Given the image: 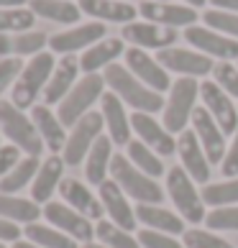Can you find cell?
Wrapping results in <instances>:
<instances>
[{"label":"cell","mask_w":238,"mask_h":248,"mask_svg":"<svg viewBox=\"0 0 238 248\" xmlns=\"http://www.w3.org/2000/svg\"><path fill=\"white\" fill-rule=\"evenodd\" d=\"M59 195H62V202H67L69 207H75L79 215H85V217H90V220H100V217H103V213H105V207H103V202H100V197H95L85 182H79V179H75V177L62 179Z\"/></svg>","instance_id":"23"},{"label":"cell","mask_w":238,"mask_h":248,"mask_svg":"<svg viewBox=\"0 0 238 248\" xmlns=\"http://www.w3.org/2000/svg\"><path fill=\"white\" fill-rule=\"evenodd\" d=\"M49 44V36L44 31H23L11 33V57H36Z\"/></svg>","instance_id":"37"},{"label":"cell","mask_w":238,"mask_h":248,"mask_svg":"<svg viewBox=\"0 0 238 248\" xmlns=\"http://www.w3.org/2000/svg\"><path fill=\"white\" fill-rule=\"evenodd\" d=\"M121 39L133 44L136 49H169L175 46V41L179 39L177 29H167V26H159V23H149V21H133V23H126L123 31H121Z\"/></svg>","instance_id":"14"},{"label":"cell","mask_w":238,"mask_h":248,"mask_svg":"<svg viewBox=\"0 0 238 248\" xmlns=\"http://www.w3.org/2000/svg\"><path fill=\"white\" fill-rule=\"evenodd\" d=\"M97 197H100V202H103L111 223H115L118 228H123V231H128V233H133L136 228H139L136 207H131V202H128L131 197L118 187L115 179H105L103 185L97 187Z\"/></svg>","instance_id":"15"},{"label":"cell","mask_w":238,"mask_h":248,"mask_svg":"<svg viewBox=\"0 0 238 248\" xmlns=\"http://www.w3.org/2000/svg\"><path fill=\"white\" fill-rule=\"evenodd\" d=\"M205 207H231L238 202V177L236 179H225V182H207L200 189Z\"/></svg>","instance_id":"35"},{"label":"cell","mask_w":238,"mask_h":248,"mask_svg":"<svg viewBox=\"0 0 238 248\" xmlns=\"http://www.w3.org/2000/svg\"><path fill=\"white\" fill-rule=\"evenodd\" d=\"M26 241H31L41 248H79L75 238H69L67 233L57 231L54 225H44V223H31L23 228Z\"/></svg>","instance_id":"33"},{"label":"cell","mask_w":238,"mask_h":248,"mask_svg":"<svg viewBox=\"0 0 238 248\" xmlns=\"http://www.w3.org/2000/svg\"><path fill=\"white\" fill-rule=\"evenodd\" d=\"M221 171H223L225 179H236L238 177V131L233 133V141H231V146H228V151H225Z\"/></svg>","instance_id":"45"},{"label":"cell","mask_w":238,"mask_h":248,"mask_svg":"<svg viewBox=\"0 0 238 248\" xmlns=\"http://www.w3.org/2000/svg\"><path fill=\"white\" fill-rule=\"evenodd\" d=\"M197 100H200V82L195 77H179L172 82L169 100L164 105V118H161L164 128L169 133L187 131V123L192 121Z\"/></svg>","instance_id":"4"},{"label":"cell","mask_w":238,"mask_h":248,"mask_svg":"<svg viewBox=\"0 0 238 248\" xmlns=\"http://www.w3.org/2000/svg\"><path fill=\"white\" fill-rule=\"evenodd\" d=\"M36 16L31 8H0V33H23L31 31Z\"/></svg>","instance_id":"38"},{"label":"cell","mask_w":238,"mask_h":248,"mask_svg":"<svg viewBox=\"0 0 238 248\" xmlns=\"http://www.w3.org/2000/svg\"><path fill=\"white\" fill-rule=\"evenodd\" d=\"M128 149V159L136 169H141L143 174H149L151 179H159V177H167V164L161 161V156L157 151H151L143 141H131L126 146Z\"/></svg>","instance_id":"32"},{"label":"cell","mask_w":238,"mask_h":248,"mask_svg":"<svg viewBox=\"0 0 238 248\" xmlns=\"http://www.w3.org/2000/svg\"><path fill=\"white\" fill-rule=\"evenodd\" d=\"M31 121L39 131L44 146L51 154L64 151V143H67V131H64V123L59 121V115H54L49 105H33L31 108Z\"/></svg>","instance_id":"26"},{"label":"cell","mask_w":238,"mask_h":248,"mask_svg":"<svg viewBox=\"0 0 238 248\" xmlns=\"http://www.w3.org/2000/svg\"><path fill=\"white\" fill-rule=\"evenodd\" d=\"M0 57H11V33H0Z\"/></svg>","instance_id":"49"},{"label":"cell","mask_w":238,"mask_h":248,"mask_svg":"<svg viewBox=\"0 0 238 248\" xmlns=\"http://www.w3.org/2000/svg\"><path fill=\"white\" fill-rule=\"evenodd\" d=\"M177 154L182 159V169L195 182L200 185H207L210 182V171H213V164H210L207 154L203 149V143L195 136V131H182L177 139Z\"/></svg>","instance_id":"20"},{"label":"cell","mask_w":238,"mask_h":248,"mask_svg":"<svg viewBox=\"0 0 238 248\" xmlns=\"http://www.w3.org/2000/svg\"><path fill=\"white\" fill-rule=\"evenodd\" d=\"M111 179H115L118 187L139 205H159V202H164V189L159 187V182L151 179L149 174H143L141 169H136L126 154L113 156Z\"/></svg>","instance_id":"3"},{"label":"cell","mask_w":238,"mask_h":248,"mask_svg":"<svg viewBox=\"0 0 238 248\" xmlns=\"http://www.w3.org/2000/svg\"><path fill=\"white\" fill-rule=\"evenodd\" d=\"M95 238L103 246H108V248H141L139 238H133L128 231L118 228L115 223H111V220H97Z\"/></svg>","instance_id":"36"},{"label":"cell","mask_w":238,"mask_h":248,"mask_svg":"<svg viewBox=\"0 0 238 248\" xmlns=\"http://www.w3.org/2000/svg\"><path fill=\"white\" fill-rule=\"evenodd\" d=\"M157 62L161 64L167 72H177L182 77H207L210 72L215 69V64L210 57L200 54L197 49H177V46H169V49H161L157 54Z\"/></svg>","instance_id":"12"},{"label":"cell","mask_w":238,"mask_h":248,"mask_svg":"<svg viewBox=\"0 0 238 248\" xmlns=\"http://www.w3.org/2000/svg\"><path fill=\"white\" fill-rule=\"evenodd\" d=\"M136 217L143 228L157 233H169V235H185L187 225L185 217L175 215L172 210L161 207V205H136Z\"/></svg>","instance_id":"27"},{"label":"cell","mask_w":238,"mask_h":248,"mask_svg":"<svg viewBox=\"0 0 238 248\" xmlns=\"http://www.w3.org/2000/svg\"><path fill=\"white\" fill-rule=\"evenodd\" d=\"M103 128H105V121H103V113H95L90 110L85 118L72 125V133L67 136V143H64V151H62V159L67 167H77L87 159L90 149L95 146V141L103 136Z\"/></svg>","instance_id":"8"},{"label":"cell","mask_w":238,"mask_h":248,"mask_svg":"<svg viewBox=\"0 0 238 248\" xmlns=\"http://www.w3.org/2000/svg\"><path fill=\"white\" fill-rule=\"evenodd\" d=\"M164 3H169V0H164Z\"/></svg>","instance_id":"55"},{"label":"cell","mask_w":238,"mask_h":248,"mask_svg":"<svg viewBox=\"0 0 238 248\" xmlns=\"http://www.w3.org/2000/svg\"><path fill=\"white\" fill-rule=\"evenodd\" d=\"M126 54V46H123V39H103L97 41L95 46H90L87 51H82L79 57V69L85 75H97L100 69H108L111 64H115L118 57Z\"/></svg>","instance_id":"28"},{"label":"cell","mask_w":238,"mask_h":248,"mask_svg":"<svg viewBox=\"0 0 238 248\" xmlns=\"http://www.w3.org/2000/svg\"><path fill=\"white\" fill-rule=\"evenodd\" d=\"M182 243L187 248H233L225 238L215 235L213 231H203V228H187L182 235Z\"/></svg>","instance_id":"41"},{"label":"cell","mask_w":238,"mask_h":248,"mask_svg":"<svg viewBox=\"0 0 238 248\" xmlns=\"http://www.w3.org/2000/svg\"><path fill=\"white\" fill-rule=\"evenodd\" d=\"M210 5L218 11H228V13H238V0H210Z\"/></svg>","instance_id":"48"},{"label":"cell","mask_w":238,"mask_h":248,"mask_svg":"<svg viewBox=\"0 0 238 248\" xmlns=\"http://www.w3.org/2000/svg\"><path fill=\"white\" fill-rule=\"evenodd\" d=\"M185 41L210 59L215 57L223 62H231V59L238 62V39H231V36L213 31L207 26H190V29H185Z\"/></svg>","instance_id":"11"},{"label":"cell","mask_w":238,"mask_h":248,"mask_svg":"<svg viewBox=\"0 0 238 248\" xmlns=\"http://www.w3.org/2000/svg\"><path fill=\"white\" fill-rule=\"evenodd\" d=\"M44 217H47V223H51L57 231L67 233L69 238H75V241L93 243L95 225L90 223V217L79 215L75 207L67 205V202H47V205H44Z\"/></svg>","instance_id":"10"},{"label":"cell","mask_w":238,"mask_h":248,"mask_svg":"<svg viewBox=\"0 0 238 248\" xmlns=\"http://www.w3.org/2000/svg\"><path fill=\"white\" fill-rule=\"evenodd\" d=\"M103 95H105V77L103 75H85L82 79H77L72 93L57 108V115L64 123V128H72L79 118H85Z\"/></svg>","instance_id":"6"},{"label":"cell","mask_w":238,"mask_h":248,"mask_svg":"<svg viewBox=\"0 0 238 248\" xmlns=\"http://www.w3.org/2000/svg\"><path fill=\"white\" fill-rule=\"evenodd\" d=\"M126 67L131 69V75H136L146 87L157 90V93H169L172 90V79H169V72L157 62V57H149V51L143 49H126Z\"/></svg>","instance_id":"16"},{"label":"cell","mask_w":238,"mask_h":248,"mask_svg":"<svg viewBox=\"0 0 238 248\" xmlns=\"http://www.w3.org/2000/svg\"><path fill=\"white\" fill-rule=\"evenodd\" d=\"M82 248H108V246H103V243H85Z\"/></svg>","instance_id":"53"},{"label":"cell","mask_w":238,"mask_h":248,"mask_svg":"<svg viewBox=\"0 0 238 248\" xmlns=\"http://www.w3.org/2000/svg\"><path fill=\"white\" fill-rule=\"evenodd\" d=\"M167 195L179 210V215L185 217V223H205L207 210H205L203 195L197 192L195 179L182 167H172L167 171Z\"/></svg>","instance_id":"7"},{"label":"cell","mask_w":238,"mask_h":248,"mask_svg":"<svg viewBox=\"0 0 238 248\" xmlns=\"http://www.w3.org/2000/svg\"><path fill=\"white\" fill-rule=\"evenodd\" d=\"M131 128L139 136V141H143L151 151H157L159 156H172L177 151V139L175 133H169L164 123H159L149 113H133L131 115Z\"/></svg>","instance_id":"19"},{"label":"cell","mask_w":238,"mask_h":248,"mask_svg":"<svg viewBox=\"0 0 238 248\" xmlns=\"http://www.w3.org/2000/svg\"><path fill=\"white\" fill-rule=\"evenodd\" d=\"M39 167H41L39 156H26V159H21L3 179H0V192H5V195H16L18 189H23L26 185H31V182H33Z\"/></svg>","instance_id":"34"},{"label":"cell","mask_w":238,"mask_h":248,"mask_svg":"<svg viewBox=\"0 0 238 248\" xmlns=\"http://www.w3.org/2000/svg\"><path fill=\"white\" fill-rule=\"evenodd\" d=\"M79 59L75 54H67L57 62L54 75L49 79L47 90H44V105H59L64 97L72 93V87L77 85V75H79Z\"/></svg>","instance_id":"22"},{"label":"cell","mask_w":238,"mask_h":248,"mask_svg":"<svg viewBox=\"0 0 238 248\" xmlns=\"http://www.w3.org/2000/svg\"><path fill=\"white\" fill-rule=\"evenodd\" d=\"M29 5V0H0V8H23Z\"/></svg>","instance_id":"50"},{"label":"cell","mask_w":238,"mask_h":248,"mask_svg":"<svg viewBox=\"0 0 238 248\" xmlns=\"http://www.w3.org/2000/svg\"><path fill=\"white\" fill-rule=\"evenodd\" d=\"M0 133L26 156H39L44 151V141L33 121L23 110H18L11 100H0Z\"/></svg>","instance_id":"5"},{"label":"cell","mask_w":238,"mask_h":248,"mask_svg":"<svg viewBox=\"0 0 238 248\" xmlns=\"http://www.w3.org/2000/svg\"><path fill=\"white\" fill-rule=\"evenodd\" d=\"M18 161H21V149H18V146H13V143L0 146V179H3Z\"/></svg>","instance_id":"46"},{"label":"cell","mask_w":238,"mask_h":248,"mask_svg":"<svg viewBox=\"0 0 238 248\" xmlns=\"http://www.w3.org/2000/svg\"><path fill=\"white\" fill-rule=\"evenodd\" d=\"M41 215H44V210L36 205L33 200H23V197L0 192V217L11 220V223H26V225H31Z\"/></svg>","instance_id":"31"},{"label":"cell","mask_w":238,"mask_h":248,"mask_svg":"<svg viewBox=\"0 0 238 248\" xmlns=\"http://www.w3.org/2000/svg\"><path fill=\"white\" fill-rule=\"evenodd\" d=\"M207 231H233L238 233V205L231 207H213L205 215Z\"/></svg>","instance_id":"40"},{"label":"cell","mask_w":238,"mask_h":248,"mask_svg":"<svg viewBox=\"0 0 238 248\" xmlns=\"http://www.w3.org/2000/svg\"><path fill=\"white\" fill-rule=\"evenodd\" d=\"M213 77H215V85L223 93H228L231 97H238V64H231V62L215 64Z\"/></svg>","instance_id":"42"},{"label":"cell","mask_w":238,"mask_h":248,"mask_svg":"<svg viewBox=\"0 0 238 248\" xmlns=\"http://www.w3.org/2000/svg\"><path fill=\"white\" fill-rule=\"evenodd\" d=\"M21 72H23V64H21V59H18V57L0 59V95H3L8 87L16 85V79H18Z\"/></svg>","instance_id":"44"},{"label":"cell","mask_w":238,"mask_h":248,"mask_svg":"<svg viewBox=\"0 0 238 248\" xmlns=\"http://www.w3.org/2000/svg\"><path fill=\"white\" fill-rule=\"evenodd\" d=\"M79 11L90 18H97L100 23H133L139 16V8L126 3V0H77Z\"/></svg>","instance_id":"25"},{"label":"cell","mask_w":238,"mask_h":248,"mask_svg":"<svg viewBox=\"0 0 238 248\" xmlns=\"http://www.w3.org/2000/svg\"><path fill=\"white\" fill-rule=\"evenodd\" d=\"M0 248H5V246H3V243H0Z\"/></svg>","instance_id":"54"},{"label":"cell","mask_w":238,"mask_h":248,"mask_svg":"<svg viewBox=\"0 0 238 248\" xmlns=\"http://www.w3.org/2000/svg\"><path fill=\"white\" fill-rule=\"evenodd\" d=\"M103 77H105V85L111 87V93H115L128 108H133V113L154 115V113H159V110H164V105H167V100L161 97V93L146 87L139 77L131 75V69L123 67V64H111V67L103 72Z\"/></svg>","instance_id":"1"},{"label":"cell","mask_w":238,"mask_h":248,"mask_svg":"<svg viewBox=\"0 0 238 248\" xmlns=\"http://www.w3.org/2000/svg\"><path fill=\"white\" fill-rule=\"evenodd\" d=\"M100 113H103V121H105V128H108V136L111 141L118 143V146H128L133 139V128H131V118L126 113V103L115 93H105L100 97Z\"/></svg>","instance_id":"21"},{"label":"cell","mask_w":238,"mask_h":248,"mask_svg":"<svg viewBox=\"0 0 238 248\" xmlns=\"http://www.w3.org/2000/svg\"><path fill=\"white\" fill-rule=\"evenodd\" d=\"M13 248H41V246H36V243H31V241H16Z\"/></svg>","instance_id":"51"},{"label":"cell","mask_w":238,"mask_h":248,"mask_svg":"<svg viewBox=\"0 0 238 248\" xmlns=\"http://www.w3.org/2000/svg\"><path fill=\"white\" fill-rule=\"evenodd\" d=\"M190 123H192V131H195V136L200 139V143H203L210 164H223L225 151H228L225 133H223V128L215 123V118L207 113V108H195Z\"/></svg>","instance_id":"17"},{"label":"cell","mask_w":238,"mask_h":248,"mask_svg":"<svg viewBox=\"0 0 238 248\" xmlns=\"http://www.w3.org/2000/svg\"><path fill=\"white\" fill-rule=\"evenodd\" d=\"M54 67H57V59H54L51 51H41L31 57L29 64H23V72L18 75L16 85L11 87V103L18 110L33 108L39 95H44V90H47L54 75Z\"/></svg>","instance_id":"2"},{"label":"cell","mask_w":238,"mask_h":248,"mask_svg":"<svg viewBox=\"0 0 238 248\" xmlns=\"http://www.w3.org/2000/svg\"><path fill=\"white\" fill-rule=\"evenodd\" d=\"M203 21L207 29L221 31L231 39H238V13H228V11H218V8H210L203 13Z\"/></svg>","instance_id":"39"},{"label":"cell","mask_w":238,"mask_h":248,"mask_svg":"<svg viewBox=\"0 0 238 248\" xmlns=\"http://www.w3.org/2000/svg\"><path fill=\"white\" fill-rule=\"evenodd\" d=\"M113 141L111 136H100L95 141V146L90 149L87 159H85V179L90 185L100 187L111 174V161H113Z\"/></svg>","instance_id":"29"},{"label":"cell","mask_w":238,"mask_h":248,"mask_svg":"<svg viewBox=\"0 0 238 248\" xmlns=\"http://www.w3.org/2000/svg\"><path fill=\"white\" fill-rule=\"evenodd\" d=\"M64 159L59 154H51L47 161H41L39 171H36V177L31 182V200L36 202V205H47V202H51V195L59 189L62 185V174H64Z\"/></svg>","instance_id":"24"},{"label":"cell","mask_w":238,"mask_h":248,"mask_svg":"<svg viewBox=\"0 0 238 248\" xmlns=\"http://www.w3.org/2000/svg\"><path fill=\"white\" fill-rule=\"evenodd\" d=\"M139 243H141V248H187L182 241H177L175 235L157 233V231H149V228H143L139 233Z\"/></svg>","instance_id":"43"},{"label":"cell","mask_w":238,"mask_h":248,"mask_svg":"<svg viewBox=\"0 0 238 248\" xmlns=\"http://www.w3.org/2000/svg\"><path fill=\"white\" fill-rule=\"evenodd\" d=\"M200 100H203V108H207V113L215 118V123L223 128L225 136L238 131V108L233 105V97L215 85V79L200 82Z\"/></svg>","instance_id":"13"},{"label":"cell","mask_w":238,"mask_h":248,"mask_svg":"<svg viewBox=\"0 0 238 248\" xmlns=\"http://www.w3.org/2000/svg\"><path fill=\"white\" fill-rule=\"evenodd\" d=\"M205 3H207V0H185V5H190V8H200Z\"/></svg>","instance_id":"52"},{"label":"cell","mask_w":238,"mask_h":248,"mask_svg":"<svg viewBox=\"0 0 238 248\" xmlns=\"http://www.w3.org/2000/svg\"><path fill=\"white\" fill-rule=\"evenodd\" d=\"M29 8L36 18L62 23V26H75L82 16L79 5L72 3V0H29Z\"/></svg>","instance_id":"30"},{"label":"cell","mask_w":238,"mask_h":248,"mask_svg":"<svg viewBox=\"0 0 238 248\" xmlns=\"http://www.w3.org/2000/svg\"><path fill=\"white\" fill-rule=\"evenodd\" d=\"M108 36L105 23L93 21V23H82V26H72L67 31H59L49 36V49L51 54H77V51H87L90 46H95L97 41H103Z\"/></svg>","instance_id":"9"},{"label":"cell","mask_w":238,"mask_h":248,"mask_svg":"<svg viewBox=\"0 0 238 248\" xmlns=\"http://www.w3.org/2000/svg\"><path fill=\"white\" fill-rule=\"evenodd\" d=\"M21 241V228L18 223H11V220L0 217V243H16Z\"/></svg>","instance_id":"47"},{"label":"cell","mask_w":238,"mask_h":248,"mask_svg":"<svg viewBox=\"0 0 238 248\" xmlns=\"http://www.w3.org/2000/svg\"><path fill=\"white\" fill-rule=\"evenodd\" d=\"M139 13L146 18L149 23H159V26H167V29H179V26H195L197 21V11L190 5H175L169 0V3H164V0H143L139 5Z\"/></svg>","instance_id":"18"}]
</instances>
